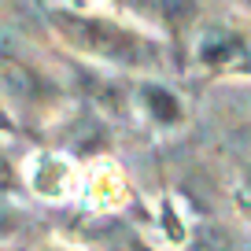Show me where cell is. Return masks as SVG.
I'll list each match as a JSON object with an SVG mask.
<instances>
[{
	"label": "cell",
	"mask_w": 251,
	"mask_h": 251,
	"mask_svg": "<svg viewBox=\"0 0 251 251\" xmlns=\"http://www.w3.org/2000/svg\"><path fill=\"white\" fill-rule=\"evenodd\" d=\"M59 30L67 33L74 45H81L93 55H103V59H118V63H148L151 59L148 55L151 48L144 45L141 37L118 30V26H111V23H100V19H71V15H63Z\"/></svg>",
	"instance_id": "1"
},
{
	"label": "cell",
	"mask_w": 251,
	"mask_h": 251,
	"mask_svg": "<svg viewBox=\"0 0 251 251\" xmlns=\"http://www.w3.org/2000/svg\"><path fill=\"white\" fill-rule=\"evenodd\" d=\"M144 100L151 103L155 118H163V122H174V118H177V103H174L170 93H163V89H144Z\"/></svg>",
	"instance_id": "2"
},
{
	"label": "cell",
	"mask_w": 251,
	"mask_h": 251,
	"mask_svg": "<svg viewBox=\"0 0 251 251\" xmlns=\"http://www.w3.org/2000/svg\"><path fill=\"white\" fill-rule=\"evenodd\" d=\"M248 4H251V0H248Z\"/></svg>",
	"instance_id": "4"
},
{
	"label": "cell",
	"mask_w": 251,
	"mask_h": 251,
	"mask_svg": "<svg viewBox=\"0 0 251 251\" xmlns=\"http://www.w3.org/2000/svg\"><path fill=\"white\" fill-rule=\"evenodd\" d=\"M11 226H15V214L8 207H0V233H11Z\"/></svg>",
	"instance_id": "3"
}]
</instances>
